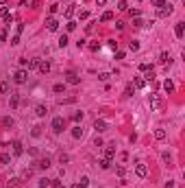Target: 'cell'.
Here are the masks:
<instances>
[{
  "label": "cell",
  "instance_id": "cell-18",
  "mask_svg": "<svg viewBox=\"0 0 185 188\" xmlns=\"http://www.w3.org/2000/svg\"><path fill=\"white\" fill-rule=\"evenodd\" d=\"M155 138H157V140H165V129H161V127L155 129Z\"/></svg>",
  "mask_w": 185,
  "mask_h": 188
},
{
  "label": "cell",
  "instance_id": "cell-28",
  "mask_svg": "<svg viewBox=\"0 0 185 188\" xmlns=\"http://www.w3.org/2000/svg\"><path fill=\"white\" fill-rule=\"evenodd\" d=\"M98 164H100V168H109V166H111V160H107V157H103V160H100V162H98Z\"/></svg>",
  "mask_w": 185,
  "mask_h": 188
},
{
  "label": "cell",
  "instance_id": "cell-29",
  "mask_svg": "<svg viewBox=\"0 0 185 188\" xmlns=\"http://www.w3.org/2000/svg\"><path fill=\"white\" fill-rule=\"evenodd\" d=\"M140 70H142V72H153V66H150V63H142Z\"/></svg>",
  "mask_w": 185,
  "mask_h": 188
},
{
  "label": "cell",
  "instance_id": "cell-39",
  "mask_svg": "<svg viewBox=\"0 0 185 188\" xmlns=\"http://www.w3.org/2000/svg\"><path fill=\"white\" fill-rule=\"evenodd\" d=\"M66 29H68V31H74V29H76V22H72V20H70V22L66 24Z\"/></svg>",
  "mask_w": 185,
  "mask_h": 188
},
{
  "label": "cell",
  "instance_id": "cell-31",
  "mask_svg": "<svg viewBox=\"0 0 185 188\" xmlns=\"http://www.w3.org/2000/svg\"><path fill=\"white\" fill-rule=\"evenodd\" d=\"M72 120H76V123H79V120H83V112H74V114H72Z\"/></svg>",
  "mask_w": 185,
  "mask_h": 188
},
{
  "label": "cell",
  "instance_id": "cell-3",
  "mask_svg": "<svg viewBox=\"0 0 185 188\" xmlns=\"http://www.w3.org/2000/svg\"><path fill=\"white\" fill-rule=\"evenodd\" d=\"M172 11H174V7L165 2L163 7H159V9H157V15H159V18H168V15H172Z\"/></svg>",
  "mask_w": 185,
  "mask_h": 188
},
{
  "label": "cell",
  "instance_id": "cell-16",
  "mask_svg": "<svg viewBox=\"0 0 185 188\" xmlns=\"http://www.w3.org/2000/svg\"><path fill=\"white\" fill-rule=\"evenodd\" d=\"M0 164H2V166L11 164V155H9V153H2V155H0Z\"/></svg>",
  "mask_w": 185,
  "mask_h": 188
},
{
  "label": "cell",
  "instance_id": "cell-5",
  "mask_svg": "<svg viewBox=\"0 0 185 188\" xmlns=\"http://www.w3.org/2000/svg\"><path fill=\"white\" fill-rule=\"evenodd\" d=\"M66 83H70V86H79V83H81V77H79L76 72H68V74H66Z\"/></svg>",
  "mask_w": 185,
  "mask_h": 188
},
{
  "label": "cell",
  "instance_id": "cell-1",
  "mask_svg": "<svg viewBox=\"0 0 185 188\" xmlns=\"http://www.w3.org/2000/svg\"><path fill=\"white\" fill-rule=\"evenodd\" d=\"M26 81H29V70L20 68V70L13 72V83H17V86H24Z\"/></svg>",
  "mask_w": 185,
  "mask_h": 188
},
{
  "label": "cell",
  "instance_id": "cell-25",
  "mask_svg": "<svg viewBox=\"0 0 185 188\" xmlns=\"http://www.w3.org/2000/svg\"><path fill=\"white\" fill-rule=\"evenodd\" d=\"M52 90L57 92V94H61V92H66V83H57V86H54Z\"/></svg>",
  "mask_w": 185,
  "mask_h": 188
},
{
  "label": "cell",
  "instance_id": "cell-34",
  "mask_svg": "<svg viewBox=\"0 0 185 188\" xmlns=\"http://www.w3.org/2000/svg\"><path fill=\"white\" fill-rule=\"evenodd\" d=\"M109 77H111V74H109V72H100V74H98V79H100V81H107Z\"/></svg>",
  "mask_w": 185,
  "mask_h": 188
},
{
  "label": "cell",
  "instance_id": "cell-17",
  "mask_svg": "<svg viewBox=\"0 0 185 188\" xmlns=\"http://www.w3.org/2000/svg\"><path fill=\"white\" fill-rule=\"evenodd\" d=\"M81 136H83V129H81V125H76V127L72 129V138H76V140H79Z\"/></svg>",
  "mask_w": 185,
  "mask_h": 188
},
{
  "label": "cell",
  "instance_id": "cell-42",
  "mask_svg": "<svg viewBox=\"0 0 185 188\" xmlns=\"http://www.w3.org/2000/svg\"><path fill=\"white\" fill-rule=\"evenodd\" d=\"M128 48H131V50H137V48H140V42H131V44H128Z\"/></svg>",
  "mask_w": 185,
  "mask_h": 188
},
{
  "label": "cell",
  "instance_id": "cell-48",
  "mask_svg": "<svg viewBox=\"0 0 185 188\" xmlns=\"http://www.w3.org/2000/svg\"><path fill=\"white\" fill-rule=\"evenodd\" d=\"M0 42H7V33H5V31L0 33Z\"/></svg>",
  "mask_w": 185,
  "mask_h": 188
},
{
  "label": "cell",
  "instance_id": "cell-32",
  "mask_svg": "<svg viewBox=\"0 0 185 188\" xmlns=\"http://www.w3.org/2000/svg\"><path fill=\"white\" fill-rule=\"evenodd\" d=\"M48 186H50V180H46V177L39 180V188H48Z\"/></svg>",
  "mask_w": 185,
  "mask_h": 188
},
{
  "label": "cell",
  "instance_id": "cell-43",
  "mask_svg": "<svg viewBox=\"0 0 185 188\" xmlns=\"http://www.w3.org/2000/svg\"><path fill=\"white\" fill-rule=\"evenodd\" d=\"M11 44H13V46L20 44V35H13V37H11Z\"/></svg>",
  "mask_w": 185,
  "mask_h": 188
},
{
  "label": "cell",
  "instance_id": "cell-27",
  "mask_svg": "<svg viewBox=\"0 0 185 188\" xmlns=\"http://www.w3.org/2000/svg\"><path fill=\"white\" fill-rule=\"evenodd\" d=\"M9 92V83L7 81H0V94H7Z\"/></svg>",
  "mask_w": 185,
  "mask_h": 188
},
{
  "label": "cell",
  "instance_id": "cell-12",
  "mask_svg": "<svg viewBox=\"0 0 185 188\" xmlns=\"http://www.w3.org/2000/svg\"><path fill=\"white\" fill-rule=\"evenodd\" d=\"M94 129L98 131V134H103V131H107V123H105V120H96V123H94Z\"/></svg>",
  "mask_w": 185,
  "mask_h": 188
},
{
  "label": "cell",
  "instance_id": "cell-7",
  "mask_svg": "<svg viewBox=\"0 0 185 188\" xmlns=\"http://www.w3.org/2000/svg\"><path fill=\"white\" fill-rule=\"evenodd\" d=\"M135 173H137V177H146V175H148V166H146L144 162H140V164L135 166Z\"/></svg>",
  "mask_w": 185,
  "mask_h": 188
},
{
  "label": "cell",
  "instance_id": "cell-35",
  "mask_svg": "<svg viewBox=\"0 0 185 188\" xmlns=\"http://www.w3.org/2000/svg\"><path fill=\"white\" fill-rule=\"evenodd\" d=\"M22 31H24V24H22V22H20V24H15V35H20Z\"/></svg>",
  "mask_w": 185,
  "mask_h": 188
},
{
  "label": "cell",
  "instance_id": "cell-36",
  "mask_svg": "<svg viewBox=\"0 0 185 188\" xmlns=\"http://www.w3.org/2000/svg\"><path fill=\"white\" fill-rule=\"evenodd\" d=\"M98 48H100V44H98V42H91V44H89V50H94V53H96Z\"/></svg>",
  "mask_w": 185,
  "mask_h": 188
},
{
  "label": "cell",
  "instance_id": "cell-45",
  "mask_svg": "<svg viewBox=\"0 0 185 188\" xmlns=\"http://www.w3.org/2000/svg\"><path fill=\"white\" fill-rule=\"evenodd\" d=\"M68 160H70V157H68L66 153H61V155H59V162H61V164H63V162H68Z\"/></svg>",
  "mask_w": 185,
  "mask_h": 188
},
{
  "label": "cell",
  "instance_id": "cell-26",
  "mask_svg": "<svg viewBox=\"0 0 185 188\" xmlns=\"http://www.w3.org/2000/svg\"><path fill=\"white\" fill-rule=\"evenodd\" d=\"M20 105V96L17 94H11V107H17Z\"/></svg>",
  "mask_w": 185,
  "mask_h": 188
},
{
  "label": "cell",
  "instance_id": "cell-4",
  "mask_svg": "<svg viewBox=\"0 0 185 188\" xmlns=\"http://www.w3.org/2000/svg\"><path fill=\"white\" fill-rule=\"evenodd\" d=\"M161 105H163V103H161V96H159V94H150V107L159 112Z\"/></svg>",
  "mask_w": 185,
  "mask_h": 188
},
{
  "label": "cell",
  "instance_id": "cell-40",
  "mask_svg": "<svg viewBox=\"0 0 185 188\" xmlns=\"http://www.w3.org/2000/svg\"><path fill=\"white\" fill-rule=\"evenodd\" d=\"M79 184H81V188H87L89 180H87V177H81V182H79Z\"/></svg>",
  "mask_w": 185,
  "mask_h": 188
},
{
  "label": "cell",
  "instance_id": "cell-22",
  "mask_svg": "<svg viewBox=\"0 0 185 188\" xmlns=\"http://www.w3.org/2000/svg\"><path fill=\"white\" fill-rule=\"evenodd\" d=\"M37 166H39V168H48V166H50V160L44 157V160H39V162H37Z\"/></svg>",
  "mask_w": 185,
  "mask_h": 188
},
{
  "label": "cell",
  "instance_id": "cell-11",
  "mask_svg": "<svg viewBox=\"0 0 185 188\" xmlns=\"http://www.w3.org/2000/svg\"><path fill=\"white\" fill-rule=\"evenodd\" d=\"M37 68H39L42 74H48V72H50V61H42V59H39V66H37Z\"/></svg>",
  "mask_w": 185,
  "mask_h": 188
},
{
  "label": "cell",
  "instance_id": "cell-47",
  "mask_svg": "<svg viewBox=\"0 0 185 188\" xmlns=\"http://www.w3.org/2000/svg\"><path fill=\"white\" fill-rule=\"evenodd\" d=\"M96 5H98V7H105V5H107V0H96Z\"/></svg>",
  "mask_w": 185,
  "mask_h": 188
},
{
  "label": "cell",
  "instance_id": "cell-46",
  "mask_svg": "<svg viewBox=\"0 0 185 188\" xmlns=\"http://www.w3.org/2000/svg\"><path fill=\"white\" fill-rule=\"evenodd\" d=\"M116 171H118V175H120V177H124V166H118Z\"/></svg>",
  "mask_w": 185,
  "mask_h": 188
},
{
  "label": "cell",
  "instance_id": "cell-20",
  "mask_svg": "<svg viewBox=\"0 0 185 188\" xmlns=\"http://www.w3.org/2000/svg\"><path fill=\"white\" fill-rule=\"evenodd\" d=\"M133 83H135V88H144V86H146V79H142V77H135V79H133Z\"/></svg>",
  "mask_w": 185,
  "mask_h": 188
},
{
  "label": "cell",
  "instance_id": "cell-21",
  "mask_svg": "<svg viewBox=\"0 0 185 188\" xmlns=\"http://www.w3.org/2000/svg\"><path fill=\"white\" fill-rule=\"evenodd\" d=\"M74 7H76V5H68V9H66V18H68V20H70V18L74 15V11H76Z\"/></svg>",
  "mask_w": 185,
  "mask_h": 188
},
{
  "label": "cell",
  "instance_id": "cell-23",
  "mask_svg": "<svg viewBox=\"0 0 185 188\" xmlns=\"http://www.w3.org/2000/svg\"><path fill=\"white\" fill-rule=\"evenodd\" d=\"M100 20H103V22H111V20H113V13H111V11H105Z\"/></svg>",
  "mask_w": 185,
  "mask_h": 188
},
{
  "label": "cell",
  "instance_id": "cell-37",
  "mask_svg": "<svg viewBox=\"0 0 185 188\" xmlns=\"http://www.w3.org/2000/svg\"><path fill=\"white\" fill-rule=\"evenodd\" d=\"M2 125H5V127H13V118H5Z\"/></svg>",
  "mask_w": 185,
  "mask_h": 188
},
{
  "label": "cell",
  "instance_id": "cell-15",
  "mask_svg": "<svg viewBox=\"0 0 185 188\" xmlns=\"http://www.w3.org/2000/svg\"><path fill=\"white\" fill-rule=\"evenodd\" d=\"M163 90L168 92V94H172V92H174V83H172L170 79H165V81H163Z\"/></svg>",
  "mask_w": 185,
  "mask_h": 188
},
{
  "label": "cell",
  "instance_id": "cell-49",
  "mask_svg": "<svg viewBox=\"0 0 185 188\" xmlns=\"http://www.w3.org/2000/svg\"><path fill=\"white\" fill-rule=\"evenodd\" d=\"M72 188H81V184H79V182H76V184H74V186H72Z\"/></svg>",
  "mask_w": 185,
  "mask_h": 188
},
{
  "label": "cell",
  "instance_id": "cell-50",
  "mask_svg": "<svg viewBox=\"0 0 185 188\" xmlns=\"http://www.w3.org/2000/svg\"><path fill=\"white\" fill-rule=\"evenodd\" d=\"M0 5H7V0H0Z\"/></svg>",
  "mask_w": 185,
  "mask_h": 188
},
{
  "label": "cell",
  "instance_id": "cell-13",
  "mask_svg": "<svg viewBox=\"0 0 185 188\" xmlns=\"http://www.w3.org/2000/svg\"><path fill=\"white\" fill-rule=\"evenodd\" d=\"M35 114L39 116V118H44L46 114H48V107H46V105H37V107H35Z\"/></svg>",
  "mask_w": 185,
  "mask_h": 188
},
{
  "label": "cell",
  "instance_id": "cell-44",
  "mask_svg": "<svg viewBox=\"0 0 185 188\" xmlns=\"http://www.w3.org/2000/svg\"><path fill=\"white\" fill-rule=\"evenodd\" d=\"M133 26H137V29H140V26H144V22L140 20V18H135V22H133Z\"/></svg>",
  "mask_w": 185,
  "mask_h": 188
},
{
  "label": "cell",
  "instance_id": "cell-30",
  "mask_svg": "<svg viewBox=\"0 0 185 188\" xmlns=\"http://www.w3.org/2000/svg\"><path fill=\"white\" fill-rule=\"evenodd\" d=\"M118 9H120V11H128V5L124 2V0H120V2H118Z\"/></svg>",
  "mask_w": 185,
  "mask_h": 188
},
{
  "label": "cell",
  "instance_id": "cell-14",
  "mask_svg": "<svg viewBox=\"0 0 185 188\" xmlns=\"http://www.w3.org/2000/svg\"><path fill=\"white\" fill-rule=\"evenodd\" d=\"M159 61H161V63H165V66H170V63H172L170 53H161V55H159Z\"/></svg>",
  "mask_w": 185,
  "mask_h": 188
},
{
  "label": "cell",
  "instance_id": "cell-9",
  "mask_svg": "<svg viewBox=\"0 0 185 188\" xmlns=\"http://www.w3.org/2000/svg\"><path fill=\"white\" fill-rule=\"evenodd\" d=\"M105 157H107V160L116 157V144H107V147H105Z\"/></svg>",
  "mask_w": 185,
  "mask_h": 188
},
{
  "label": "cell",
  "instance_id": "cell-19",
  "mask_svg": "<svg viewBox=\"0 0 185 188\" xmlns=\"http://www.w3.org/2000/svg\"><path fill=\"white\" fill-rule=\"evenodd\" d=\"M26 66H29V70H35L39 66V59H26Z\"/></svg>",
  "mask_w": 185,
  "mask_h": 188
},
{
  "label": "cell",
  "instance_id": "cell-8",
  "mask_svg": "<svg viewBox=\"0 0 185 188\" xmlns=\"http://www.w3.org/2000/svg\"><path fill=\"white\" fill-rule=\"evenodd\" d=\"M11 151H13V155H22V153H24V147H22V142H17V140H13V144H11Z\"/></svg>",
  "mask_w": 185,
  "mask_h": 188
},
{
  "label": "cell",
  "instance_id": "cell-24",
  "mask_svg": "<svg viewBox=\"0 0 185 188\" xmlns=\"http://www.w3.org/2000/svg\"><path fill=\"white\" fill-rule=\"evenodd\" d=\"M68 46V35H61L59 37V48H66Z\"/></svg>",
  "mask_w": 185,
  "mask_h": 188
},
{
  "label": "cell",
  "instance_id": "cell-2",
  "mask_svg": "<svg viewBox=\"0 0 185 188\" xmlns=\"http://www.w3.org/2000/svg\"><path fill=\"white\" fill-rule=\"evenodd\" d=\"M63 129H66V120H63L61 116L52 118V131H54V134H61Z\"/></svg>",
  "mask_w": 185,
  "mask_h": 188
},
{
  "label": "cell",
  "instance_id": "cell-41",
  "mask_svg": "<svg viewBox=\"0 0 185 188\" xmlns=\"http://www.w3.org/2000/svg\"><path fill=\"white\" fill-rule=\"evenodd\" d=\"M126 96H133V83H128V86H126Z\"/></svg>",
  "mask_w": 185,
  "mask_h": 188
},
{
  "label": "cell",
  "instance_id": "cell-33",
  "mask_svg": "<svg viewBox=\"0 0 185 188\" xmlns=\"http://www.w3.org/2000/svg\"><path fill=\"white\" fill-rule=\"evenodd\" d=\"M150 2H153V7L159 9V7H163V5H165V0H150Z\"/></svg>",
  "mask_w": 185,
  "mask_h": 188
},
{
  "label": "cell",
  "instance_id": "cell-10",
  "mask_svg": "<svg viewBox=\"0 0 185 188\" xmlns=\"http://www.w3.org/2000/svg\"><path fill=\"white\" fill-rule=\"evenodd\" d=\"M174 33H177V37L181 40V37L185 35V22H177V26H174Z\"/></svg>",
  "mask_w": 185,
  "mask_h": 188
},
{
  "label": "cell",
  "instance_id": "cell-6",
  "mask_svg": "<svg viewBox=\"0 0 185 188\" xmlns=\"http://www.w3.org/2000/svg\"><path fill=\"white\" fill-rule=\"evenodd\" d=\"M46 29L48 31H57L59 29V20L57 18H48V20H46Z\"/></svg>",
  "mask_w": 185,
  "mask_h": 188
},
{
  "label": "cell",
  "instance_id": "cell-38",
  "mask_svg": "<svg viewBox=\"0 0 185 188\" xmlns=\"http://www.w3.org/2000/svg\"><path fill=\"white\" fill-rule=\"evenodd\" d=\"M31 134L37 138V136H42V127H33V131H31Z\"/></svg>",
  "mask_w": 185,
  "mask_h": 188
}]
</instances>
